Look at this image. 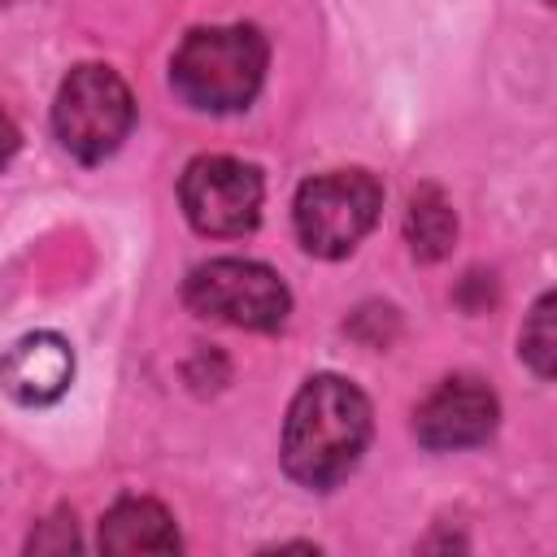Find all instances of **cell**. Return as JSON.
<instances>
[{"label": "cell", "instance_id": "5bb4252c", "mask_svg": "<svg viewBox=\"0 0 557 557\" xmlns=\"http://www.w3.org/2000/svg\"><path fill=\"white\" fill-rule=\"evenodd\" d=\"M544 4H548V0H544Z\"/></svg>", "mask_w": 557, "mask_h": 557}, {"label": "cell", "instance_id": "6da1fadb", "mask_svg": "<svg viewBox=\"0 0 557 557\" xmlns=\"http://www.w3.org/2000/svg\"><path fill=\"white\" fill-rule=\"evenodd\" d=\"M370 444V400L339 374L309 379L283 422V470L305 487L348 479Z\"/></svg>", "mask_w": 557, "mask_h": 557}, {"label": "cell", "instance_id": "8fae6325", "mask_svg": "<svg viewBox=\"0 0 557 557\" xmlns=\"http://www.w3.org/2000/svg\"><path fill=\"white\" fill-rule=\"evenodd\" d=\"M522 357L531 361V370L540 379L553 374V357H557V331H553V292H544L522 326Z\"/></svg>", "mask_w": 557, "mask_h": 557}, {"label": "cell", "instance_id": "30bf717a", "mask_svg": "<svg viewBox=\"0 0 557 557\" xmlns=\"http://www.w3.org/2000/svg\"><path fill=\"white\" fill-rule=\"evenodd\" d=\"M405 235H409V248H413L418 261H440L453 248L457 213H453V205L444 200L440 187H418L413 191L409 213H405Z\"/></svg>", "mask_w": 557, "mask_h": 557}, {"label": "cell", "instance_id": "4fadbf2b", "mask_svg": "<svg viewBox=\"0 0 557 557\" xmlns=\"http://www.w3.org/2000/svg\"><path fill=\"white\" fill-rule=\"evenodd\" d=\"M17 144H22V139H17V126H13V117H9V113H4V104H0V170L13 161Z\"/></svg>", "mask_w": 557, "mask_h": 557}, {"label": "cell", "instance_id": "9c48e42d", "mask_svg": "<svg viewBox=\"0 0 557 557\" xmlns=\"http://www.w3.org/2000/svg\"><path fill=\"white\" fill-rule=\"evenodd\" d=\"M100 548L104 553H174L178 531L165 505L148 496H126L100 518Z\"/></svg>", "mask_w": 557, "mask_h": 557}, {"label": "cell", "instance_id": "277c9868", "mask_svg": "<svg viewBox=\"0 0 557 557\" xmlns=\"http://www.w3.org/2000/svg\"><path fill=\"white\" fill-rule=\"evenodd\" d=\"M135 122V100L131 87L109 70V65H74L52 104V126L57 139L70 157L96 165L122 148Z\"/></svg>", "mask_w": 557, "mask_h": 557}, {"label": "cell", "instance_id": "7a4b0ae2", "mask_svg": "<svg viewBox=\"0 0 557 557\" xmlns=\"http://www.w3.org/2000/svg\"><path fill=\"white\" fill-rule=\"evenodd\" d=\"M265 61H270V48H265L261 30L200 26L178 44V52L170 61V83L191 109L235 113L261 91Z\"/></svg>", "mask_w": 557, "mask_h": 557}, {"label": "cell", "instance_id": "5b68a950", "mask_svg": "<svg viewBox=\"0 0 557 557\" xmlns=\"http://www.w3.org/2000/svg\"><path fill=\"white\" fill-rule=\"evenodd\" d=\"M183 300L200 318H218L244 331H278L292 313L287 283L270 265L244 257H218L196 265L183 283Z\"/></svg>", "mask_w": 557, "mask_h": 557}, {"label": "cell", "instance_id": "3957f363", "mask_svg": "<svg viewBox=\"0 0 557 557\" xmlns=\"http://www.w3.org/2000/svg\"><path fill=\"white\" fill-rule=\"evenodd\" d=\"M379 209H383V187L366 170H331V174L305 178L292 205L296 239L313 257H326V261L348 257L379 222Z\"/></svg>", "mask_w": 557, "mask_h": 557}, {"label": "cell", "instance_id": "8992f818", "mask_svg": "<svg viewBox=\"0 0 557 557\" xmlns=\"http://www.w3.org/2000/svg\"><path fill=\"white\" fill-rule=\"evenodd\" d=\"M261 174L235 157H196L178 178V200L200 235H248L261 218Z\"/></svg>", "mask_w": 557, "mask_h": 557}, {"label": "cell", "instance_id": "ba28073f", "mask_svg": "<svg viewBox=\"0 0 557 557\" xmlns=\"http://www.w3.org/2000/svg\"><path fill=\"white\" fill-rule=\"evenodd\" d=\"M70 383H74V352L52 331L22 335L0 357V387L17 405H52L65 396Z\"/></svg>", "mask_w": 557, "mask_h": 557}, {"label": "cell", "instance_id": "7c38bea8", "mask_svg": "<svg viewBox=\"0 0 557 557\" xmlns=\"http://www.w3.org/2000/svg\"><path fill=\"white\" fill-rule=\"evenodd\" d=\"M52 535L48 531H39V535H30V548L35 553H65V548H74L78 544V535H74V518H52Z\"/></svg>", "mask_w": 557, "mask_h": 557}, {"label": "cell", "instance_id": "52a82bcc", "mask_svg": "<svg viewBox=\"0 0 557 557\" xmlns=\"http://www.w3.org/2000/svg\"><path fill=\"white\" fill-rule=\"evenodd\" d=\"M496 418H500V405H496L487 383H479V379H444L422 400V409L413 418V431H418V440L426 448L448 453V448L483 444L496 431Z\"/></svg>", "mask_w": 557, "mask_h": 557}]
</instances>
